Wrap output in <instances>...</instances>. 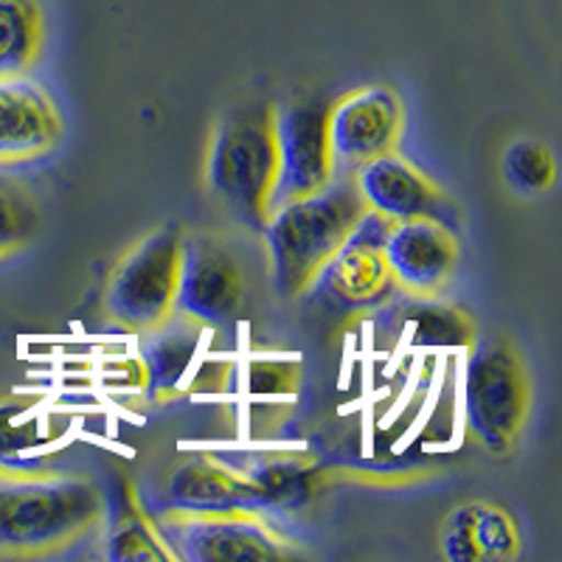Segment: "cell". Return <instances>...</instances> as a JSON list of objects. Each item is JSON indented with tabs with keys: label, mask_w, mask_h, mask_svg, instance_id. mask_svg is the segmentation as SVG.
I'll list each match as a JSON object with an SVG mask.
<instances>
[{
	"label": "cell",
	"mask_w": 562,
	"mask_h": 562,
	"mask_svg": "<svg viewBox=\"0 0 562 562\" xmlns=\"http://www.w3.org/2000/svg\"><path fill=\"white\" fill-rule=\"evenodd\" d=\"M102 518V492L82 475L0 473V554H54Z\"/></svg>",
	"instance_id": "6da1fadb"
},
{
	"label": "cell",
	"mask_w": 562,
	"mask_h": 562,
	"mask_svg": "<svg viewBox=\"0 0 562 562\" xmlns=\"http://www.w3.org/2000/svg\"><path fill=\"white\" fill-rule=\"evenodd\" d=\"M366 214L351 178H335L321 192L284 203L262 225L270 259V281L281 299H299L318 276L349 231Z\"/></svg>",
	"instance_id": "7a4b0ae2"
},
{
	"label": "cell",
	"mask_w": 562,
	"mask_h": 562,
	"mask_svg": "<svg viewBox=\"0 0 562 562\" xmlns=\"http://www.w3.org/2000/svg\"><path fill=\"white\" fill-rule=\"evenodd\" d=\"M276 108L245 104L220 115L205 158V183L245 228L262 231L276 178Z\"/></svg>",
	"instance_id": "3957f363"
},
{
	"label": "cell",
	"mask_w": 562,
	"mask_h": 562,
	"mask_svg": "<svg viewBox=\"0 0 562 562\" xmlns=\"http://www.w3.org/2000/svg\"><path fill=\"white\" fill-rule=\"evenodd\" d=\"M461 371V422L467 436L492 456H506L529 416V374L520 351L506 338H481L467 346Z\"/></svg>",
	"instance_id": "277c9868"
},
{
	"label": "cell",
	"mask_w": 562,
	"mask_h": 562,
	"mask_svg": "<svg viewBox=\"0 0 562 562\" xmlns=\"http://www.w3.org/2000/svg\"><path fill=\"white\" fill-rule=\"evenodd\" d=\"M183 231L164 225L115 262L104 290V313L130 333H147L175 313Z\"/></svg>",
	"instance_id": "5b68a950"
},
{
	"label": "cell",
	"mask_w": 562,
	"mask_h": 562,
	"mask_svg": "<svg viewBox=\"0 0 562 562\" xmlns=\"http://www.w3.org/2000/svg\"><path fill=\"white\" fill-rule=\"evenodd\" d=\"M155 529L175 554L189 562L288 560L295 551L265 515L256 512H178L169 509Z\"/></svg>",
	"instance_id": "8992f818"
},
{
	"label": "cell",
	"mask_w": 562,
	"mask_h": 562,
	"mask_svg": "<svg viewBox=\"0 0 562 562\" xmlns=\"http://www.w3.org/2000/svg\"><path fill=\"white\" fill-rule=\"evenodd\" d=\"M389 225V220L366 209V214L349 231V237L335 250L333 259L310 281L307 293L324 307L346 315L380 310L385 301L396 299L400 290L391 279L383 256Z\"/></svg>",
	"instance_id": "52a82bcc"
},
{
	"label": "cell",
	"mask_w": 562,
	"mask_h": 562,
	"mask_svg": "<svg viewBox=\"0 0 562 562\" xmlns=\"http://www.w3.org/2000/svg\"><path fill=\"white\" fill-rule=\"evenodd\" d=\"M245 273L234 250L214 234H189L180 248L175 313L205 329L228 326L245 307Z\"/></svg>",
	"instance_id": "ba28073f"
},
{
	"label": "cell",
	"mask_w": 562,
	"mask_h": 562,
	"mask_svg": "<svg viewBox=\"0 0 562 562\" xmlns=\"http://www.w3.org/2000/svg\"><path fill=\"white\" fill-rule=\"evenodd\" d=\"M405 127V108L394 90L369 85L346 93L326 110V135L335 178H351L369 160L396 153Z\"/></svg>",
	"instance_id": "9c48e42d"
},
{
	"label": "cell",
	"mask_w": 562,
	"mask_h": 562,
	"mask_svg": "<svg viewBox=\"0 0 562 562\" xmlns=\"http://www.w3.org/2000/svg\"><path fill=\"white\" fill-rule=\"evenodd\" d=\"M326 110L329 108L318 99L276 110V178L268 198V214L279 205L321 192L335 180Z\"/></svg>",
	"instance_id": "30bf717a"
},
{
	"label": "cell",
	"mask_w": 562,
	"mask_h": 562,
	"mask_svg": "<svg viewBox=\"0 0 562 562\" xmlns=\"http://www.w3.org/2000/svg\"><path fill=\"white\" fill-rule=\"evenodd\" d=\"M363 205L389 223L436 220L456 225V205L425 172L400 153H385L351 175Z\"/></svg>",
	"instance_id": "8fae6325"
},
{
	"label": "cell",
	"mask_w": 562,
	"mask_h": 562,
	"mask_svg": "<svg viewBox=\"0 0 562 562\" xmlns=\"http://www.w3.org/2000/svg\"><path fill=\"white\" fill-rule=\"evenodd\" d=\"M383 256L400 293L414 299H436L453 281L459 243L453 228L436 220H405L389 225Z\"/></svg>",
	"instance_id": "7c38bea8"
},
{
	"label": "cell",
	"mask_w": 562,
	"mask_h": 562,
	"mask_svg": "<svg viewBox=\"0 0 562 562\" xmlns=\"http://www.w3.org/2000/svg\"><path fill=\"white\" fill-rule=\"evenodd\" d=\"M63 122L48 90L29 77H0V167L37 160L57 147Z\"/></svg>",
	"instance_id": "4fadbf2b"
},
{
	"label": "cell",
	"mask_w": 562,
	"mask_h": 562,
	"mask_svg": "<svg viewBox=\"0 0 562 562\" xmlns=\"http://www.w3.org/2000/svg\"><path fill=\"white\" fill-rule=\"evenodd\" d=\"M169 509L256 512L268 515L262 490L225 456H198L180 464L167 484Z\"/></svg>",
	"instance_id": "5bb4252c"
},
{
	"label": "cell",
	"mask_w": 562,
	"mask_h": 562,
	"mask_svg": "<svg viewBox=\"0 0 562 562\" xmlns=\"http://www.w3.org/2000/svg\"><path fill=\"white\" fill-rule=\"evenodd\" d=\"M205 326L172 313L167 321L147 329L140 340L138 363L144 371V391L149 403H167L180 394L203 349Z\"/></svg>",
	"instance_id": "9a60e30c"
},
{
	"label": "cell",
	"mask_w": 562,
	"mask_h": 562,
	"mask_svg": "<svg viewBox=\"0 0 562 562\" xmlns=\"http://www.w3.org/2000/svg\"><path fill=\"white\" fill-rule=\"evenodd\" d=\"M239 467L259 490H262L265 509L270 512H299L318 498L324 473L313 459L293 453H237L225 456Z\"/></svg>",
	"instance_id": "2e32d148"
},
{
	"label": "cell",
	"mask_w": 562,
	"mask_h": 562,
	"mask_svg": "<svg viewBox=\"0 0 562 562\" xmlns=\"http://www.w3.org/2000/svg\"><path fill=\"white\" fill-rule=\"evenodd\" d=\"M383 313L394 315L396 324L411 326V340L416 346H470L475 340V324L467 318L461 310L441 307L430 299H414L405 295V301L394 304V299L385 301Z\"/></svg>",
	"instance_id": "e0dca14e"
},
{
	"label": "cell",
	"mask_w": 562,
	"mask_h": 562,
	"mask_svg": "<svg viewBox=\"0 0 562 562\" xmlns=\"http://www.w3.org/2000/svg\"><path fill=\"white\" fill-rule=\"evenodd\" d=\"M37 0H0V77H26L43 54Z\"/></svg>",
	"instance_id": "ac0fdd59"
},
{
	"label": "cell",
	"mask_w": 562,
	"mask_h": 562,
	"mask_svg": "<svg viewBox=\"0 0 562 562\" xmlns=\"http://www.w3.org/2000/svg\"><path fill=\"white\" fill-rule=\"evenodd\" d=\"M40 223L43 211L32 186L20 175L0 169V259L26 248Z\"/></svg>",
	"instance_id": "d6986e66"
},
{
	"label": "cell",
	"mask_w": 562,
	"mask_h": 562,
	"mask_svg": "<svg viewBox=\"0 0 562 562\" xmlns=\"http://www.w3.org/2000/svg\"><path fill=\"white\" fill-rule=\"evenodd\" d=\"M504 180L515 194L537 198L546 194L557 180L554 153L540 138L512 140L504 153Z\"/></svg>",
	"instance_id": "ffe728a7"
},
{
	"label": "cell",
	"mask_w": 562,
	"mask_h": 562,
	"mask_svg": "<svg viewBox=\"0 0 562 562\" xmlns=\"http://www.w3.org/2000/svg\"><path fill=\"white\" fill-rule=\"evenodd\" d=\"M470 549L473 560H512L520 551L518 524L509 512L490 504H470Z\"/></svg>",
	"instance_id": "44dd1931"
},
{
	"label": "cell",
	"mask_w": 562,
	"mask_h": 562,
	"mask_svg": "<svg viewBox=\"0 0 562 562\" xmlns=\"http://www.w3.org/2000/svg\"><path fill=\"white\" fill-rule=\"evenodd\" d=\"M108 557L122 562H158L175 560L164 537L158 535L155 524L144 518L138 509L124 512L122 518L115 520L113 531L108 537Z\"/></svg>",
	"instance_id": "7402d4cb"
},
{
	"label": "cell",
	"mask_w": 562,
	"mask_h": 562,
	"mask_svg": "<svg viewBox=\"0 0 562 562\" xmlns=\"http://www.w3.org/2000/svg\"><path fill=\"white\" fill-rule=\"evenodd\" d=\"M301 366L295 360H276V358H256L248 366V389L250 396L268 403L270 396H288L299 391Z\"/></svg>",
	"instance_id": "603a6c76"
}]
</instances>
